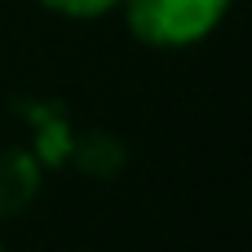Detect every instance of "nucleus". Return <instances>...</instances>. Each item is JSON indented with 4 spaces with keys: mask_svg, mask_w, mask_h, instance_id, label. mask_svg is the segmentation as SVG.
<instances>
[{
    "mask_svg": "<svg viewBox=\"0 0 252 252\" xmlns=\"http://www.w3.org/2000/svg\"><path fill=\"white\" fill-rule=\"evenodd\" d=\"M0 252H4V248H0Z\"/></svg>",
    "mask_w": 252,
    "mask_h": 252,
    "instance_id": "7ed1b4c3",
    "label": "nucleus"
},
{
    "mask_svg": "<svg viewBox=\"0 0 252 252\" xmlns=\"http://www.w3.org/2000/svg\"><path fill=\"white\" fill-rule=\"evenodd\" d=\"M44 9H53V13H62V18H102V13H111L120 0H40Z\"/></svg>",
    "mask_w": 252,
    "mask_h": 252,
    "instance_id": "f03ea898",
    "label": "nucleus"
},
{
    "mask_svg": "<svg viewBox=\"0 0 252 252\" xmlns=\"http://www.w3.org/2000/svg\"><path fill=\"white\" fill-rule=\"evenodd\" d=\"M128 31L155 49H186L213 35L230 0H120Z\"/></svg>",
    "mask_w": 252,
    "mask_h": 252,
    "instance_id": "f257e3e1",
    "label": "nucleus"
}]
</instances>
